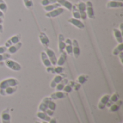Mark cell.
Returning <instances> with one entry per match:
<instances>
[{"label": "cell", "mask_w": 123, "mask_h": 123, "mask_svg": "<svg viewBox=\"0 0 123 123\" xmlns=\"http://www.w3.org/2000/svg\"><path fill=\"white\" fill-rule=\"evenodd\" d=\"M19 84V81L14 78H8L0 82V91H2L8 87L18 86Z\"/></svg>", "instance_id": "1"}, {"label": "cell", "mask_w": 123, "mask_h": 123, "mask_svg": "<svg viewBox=\"0 0 123 123\" xmlns=\"http://www.w3.org/2000/svg\"><path fill=\"white\" fill-rule=\"evenodd\" d=\"M4 64L6 65V66L7 68H9V69L14 71H19L21 70L22 67L21 65L19 63H18L17 62L10 60V59H7L4 61Z\"/></svg>", "instance_id": "2"}, {"label": "cell", "mask_w": 123, "mask_h": 123, "mask_svg": "<svg viewBox=\"0 0 123 123\" xmlns=\"http://www.w3.org/2000/svg\"><path fill=\"white\" fill-rule=\"evenodd\" d=\"M79 13H80V16H81V19H86L87 18V15H86V3L84 1H79V3L76 4Z\"/></svg>", "instance_id": "3"}, {"label": "cell", "mask_w": 123, "mask_h": 123, "mask_svg": "<svg viewBox=\"0 0 123 123\" xmlns=\"http://www.w3.org/2000/svg\"><path fill=\"white\" fill-rule=\"evenodd\" d=\"M86 12L87 17H89V19H94L95 18L93 4L91 1H88L86 2Z\"/></svg>", "instance_id": "4"}, {"label": "cell", "mask_w": 123, "mask_h": 123, "mask_svg": "<svg viewBox=\"0 0 123 123\" xmlns=\"http://www.w3.org/2000/svg\"><path fill=\"white\" fill-rule=\"evenodd\" d=\"M20 40H21V35L20 34H16V35L12 36L9 40H7L5 42L4 46H6V48H9V47L20 42Z\"/></svg>", "instance_id": "5"}, {"label": "cell", "mask_w": 123, "mask_h": 123, "mask_svg": "<svg viewBox=\"0 0 123 123\" xmlns=\"http://www.w3.org/2000/svg\"><path fill=\"white\" fill-rule=\"evenodd\" d=\"M45 52L46 55H48V58L50 59L52 66L56 65V63H57V59L58 58H56V55H55L54 51L52 49L49 48L48 47H46V48H45Z\"/></svg>", "instance_id": "6"}, {"label": "cell", "mask_w": 123, "mask_h": 123, "mask_svg": "<svg viewBox=\"0 0 123 123\" xmlns=\"http://www.w3.org/2000/svg\"><path fill=\"white\" fill-rule=\"evenodd\" d=\"M64 12V9L62 7H59L57 9H55L50 12H48L45 14V17H48V18H54V17H57L59 15L62 14Z\"/></svg>", "instance_id": "7"}, {"label": "cell", "mask_w": 123, "mask_h": 123, "mask_svg": "<svg viewBox=\"0 0 123 123\" xmlns=\"http://www.w3.org/2000/svg\"><path fill=\"white\" fill-rule=\"evenodd\" d=\"M66 74H60L56 75L53 78V79L52 80V81L50 82V88H52V89L55 88V86H57V84H59L64 78H66Z\"/></svg>", "instance_id": "8"}, {"label": "cell", "mask_w": 123, "mask_h": 123, "mask_svg": "<svg viewBox=\"0 0 123 123\" xmlns=\"http://www.w3.org/2000/svg\"><path fill=\"white\" fill-rule=\"evenodd\" d=\"M72 53L75 58H78L80 55V48L78 40L74 39L72 40Z\"/></svg>", "instance_id": "9"}, {"label": "cell", "mask_w": 123, "mask_h": 123, "mask_svg": "<svg viewBox=\"0 0 123 123\" xmlns=\"http://www.w3.org/2000/svg\"><path fill=\"white\" fill-rule=\"evenodd\" d=\"M51 100L50 97H45L43 101L40 102L39 107H38V112H45L48 109V102Z\"/></svg>", "instance_id": "10"}, {"label": "cell", "mask_w": 123, "mask_h": 123, "mask_svg": "<svg viewBox=\"0 0 123 123\" xmlns=\"http://www.w3.org/2000/svg\"><path fill=\"white\" fill-rule=\"evenodd\" d=\"M68 22H69L70 24H71L72 25H74V27H77L78 29H80V30H82V29H84L85 27L84 24L80 19H75L74 17H71V18L68 19Z\"/></svg>", "instance_id": "11"}, {"label": "cell", "mask_w": 123, "mask_h": 123, "mask_svg": "<svg viewBox=\"0 0 123 123\" xmlns=\"http://www.w3.org/2000/svg\"><path fill=\"white\" fill-rule=\"evenodd\" d=\"M39 39H40V43L45 47H48L49 45V43H50V40L49 38L48 37L47 35L43 32H40V34H39Z\"/></svg>", "instance_id": "12"}, {"label": "cell", "mask_w": 123, "mask_h": 123, "mask_svg": "<svg viewBox=\"0 0 123 123\" xmlns=\"http://www.w3.org/2000/svg\"><path fill=\"white\" fill-rule=\"evenodd\" d=\"M17 90V86H10L8 87L2 91H0V95L1 96H9V95H12L14 93L16 92V91Z\"/></svg>", "instance_id": "13"}, {"label": "cell", "mask_w": 123, "mask_h": 123, "mask_svg": "<svg viewBox=\"0 0 123 123\" xmlns=\"http://www.w3.org/2000/svg\"><path fill=\"white\" fill-rule=\"evenodd\" d=\"M1 123H11V122H10L11 117H10L9 109H6L1 112Z\"/></svg>", "instance_id": "14"}, {"label": "cell", "mask_w": 123, "mask_h": 123, "mask_svg": "<svg viewBox=\"0 0 123 123\" xmlns=\"http://www.w3.org/2000/svg\"><path fill=\"white\" fill-rule=\"evenodd\" d=\"M110 94H105L101 98V99L98 104V108L99 110H104L106 107V105L110 99Z\"/></svg>", "instance_id": "15"}, {"label": "cell", "mask_w": 123, "mask_h": 123, "mask_svg": "<svg viewBox=\"0 0 123 123\" xmlns=\"http://www.w3.org/2000/svg\"><path fill=\"white\" fill-rule=\"evenodd\" d=\"M66 43H65V37L63 35L59 34L58 35V52L60 53H63L65 50Z\"/></svg>", "instance_id": "16"}, {"label": "cell", "mask_w": 123, "mask_h": 123, "mask_svg": "<svg viewBox=\"0 0 123 123\" xmlns=\"http://www.w3.org/2000/svg\"><path fill=\"white\" fill-rule=\"evenodd\" d=\"M67 97V94L65 92H62L61 91H56L55 92L51 94L50 95V98L52 100H58V99H64Z\"/></svg>", "instance_id": "17"}, {"label": "cell", "mask_w": 123, "mask_h": 123, "mask_svg": "<svg viewBox=\"0 0 123 123\" xmlns=\"http://www.w3.org/2000/svg\"><path fill=\"white\" fill-rule=\"evenodd\" d=\"M22 45V43L21 42H19L17 44H14V45H13L7 48V51L6 52L8 53L11 54V55L12 54H14V53H16L21 48Z\"/></svg>", "instance_id": "18"}, {"label": "cell", "mask_w": 123, "mask_h": 123, "mask_svg": "<svg viewBox=\"0 0 123 123\" xmlns=\"http://www.w3.org/2000/svg\"><path fill=\"white\" fill-rule=\"evenodd\" d=\"M107 7L108 9L122 8L123 7V1H109L107 4Z\"/></svg>", "instance_id": "19"}, {"label": "cell", "mask_w": 123, "mask_h": 123, "mask_svg": "<svg viewBox=\"0 0 123 123\" xmlns=\"http://www.w3.org/2000/svg\"><path fill=\"white\" fill-rule=\"evenodd\" d=\"M40 57H41V61L43 63V65L48 68V67H50V66H52V64H51V62L50 61V59L48 58V55H46L45 52V51H43L40 53Z\"/></svg>", "instance_id": "20"}, {"label": "cell", "mask_w": 123, "mask_h": 123, "mask_svg": "<svg viewBox=\"0 0 123 123\" xmlns=\"http://www.w3.org/2000/svg\"><path fill=\"white\" fill-rule=\"evenodd\" d=\"M113 34H114V36H115L116 40L117 41V43H123V32L118 28H114L113 29Z\"/></svg>", "instance_id": "21"}, {"label": "cell", "mask_w": 123, "mask_h": 123, "mask_svg": "<svg viewBox=\"0 0 123 123\" xmlns=\"http://www.w3.org/2000/svg\"><path fill=\"white\" fill-rule=\"evenodd\" d=\"M66 43V47H65V52L68 55H72V40L69 38H67L65 40Z\"/></svg>", "instance_id": "22"}, {"label": "cell", "mask_w": 123, "mask_h": 123, "mask_svg": "<svg viewBox=\"0 0 123 123\" xmlns=\"http://www.w3.org/2000/svg\"><path fill=\"white\" fill-rule=\"evenodd\" d=\"M120 99V95L117 94V93H115L114 94H112V96H110V99L106 105L107 107H110L111 105H112L114 103L117 102L118 100Z\"/></svg>", "instance_id": "23"}, {"label": "cell", "mask_w": 123, "mask_h": 123, "mask_svg": "<svg viewBox=\"0 0 123 123\" xmlns=\"http://www.w3.org/2000/svg\"><path fill=\"white\" fill-rule=\"evenodd\" d=\"M57 2L58 4H60L61 6L65 7L67 10L68 11H71L72 9V3L71 1H69L68 0H57Z\"/></svg>", "instance_id": "24"}, {"label": "cell", "mask_w": 123, "mask_h": 123, "mask_svg": "<svg viewBox=\"0 0 123 123\" xmlns=\"http://www.w3.org/2000/svg\"><path fill=\"white\" fill-rule=\"evenodd\" d=\"M122 104H123V101L119 99L117 102L114 103L112 105H111V106L109 107V111H110V112H117V111L120 110V108Z\"/></svg>", "instance_id": "25"}, {"label": "cell", "mask_w": 123, "mask_h": 123, "mask_svg": "<svg viewBox=\"0 0 123 123\" xmlns=\"http://www.w3.org/2000/svg\"><path fill=\"white\" fill-rule=\"evenodd\" d=\"M66 57H67V53L65 52V50L61 53L60 55V57L58 59H57V63L56 65L58 66H63L65 63H66Z\"/></svg>", "instance_id": "26"}, {"label": "cell", "mask_w": 123, "mask_h": 123, "mask_svg": "<svg viewBox=\"0 0 123 123\" xmlns=\"http://www.w3.org/2000/svg\"><path fill=\"white\" fill-rule=\"evenodd\" d=\"M74 84L75 82L74 81H68V83L66 84V85L64 86L63 91L65 92V93H71L72 91H73V87L74 86Z\"/></svg>", "instance_id": "27"}, {"label": "cell", "mask_w": 123, "mask_h": 123, "mask_svg": "<svg viewBox=\"0 0 123 123\" xmlns=\"http://www.w3.org/2000/svg\"><path fill=\"white\" fill-rule=\"evenodd\" d=\"M59 7H61V6L60 5V4H58V2L56 3H54V4H49V5H47V6H45L43 8H44V10L47 12H50L55 9H57V8H59Z\"/></svg>", "instance_id": "28"}, {"label": "cell", "mask_w": 123, "mask_h": 123, "mask_svg": "<svg viewBox=\"0 0 123 123\" xmlns=\"http://www.w3.org/2000/svg\"><path fill=\"white\" fill-rule=\"evenodd\" d=\"M37 117L40 118V120L43 121H46V122H49L51 119V117L48 116L45 112H38L37 113Z\"/></svg>", "instance_id": "29"}, {"label": "cell", "mask_w": 123, "mask_h": 123, "mask_svg": "<svg viewBox=\"0 0 123 123\" xmlns=\"http://www.w3.org/2000/svg\"><path fill=\"white\" fill-rule=\"evenodd\" d=\"M71 12H72V15H73V17L75 18V19H81V16H80V13H79V11L76 6V4H73L72 6V9H71Z\"/></svg>", "instance_id": "30"}, {"label": "cell", "mask_w": 123, "mask_h": 123, "mask_svg": "<svg viewBox=\"0 0 123 123\" xmlns=\"http://www.w3.org/2000/svg\"><path fill=\"white\" fill-rule=\"evenodd\" d=\"M68 80L67 79L64 78V79H63L59 84H58L57 86H55L56 91H60V92H61V91H63L64 86L66 85V84L68 83Z\"/></svg>", "instance_id": "31"}, {"label": "cell", "mask_w": 123, "mask_h": 123, "mask_svg": "<svg viewBox=\"0 0 123 123\" xmlns=\"http://www.w3.org/2000/svg\"><path fill=\"white\" fill-rule=\"evenodd\" d=\"M88 79H89V76L85 75V74H81L77 78L76 82L80 84H84L88 81Z\"/></svg>", "instance_id": "32"}, {"label": "cell", "mask_w": 123, "mask_h": 123, "mask_svg": "<svg viewBox=\"0 0 123 123\" xmlns=\"http://www.w3.org/2000/svg\"><path fill=\"white\" fill-rule=\"evenodd\" d=\"M121 52H123V43H119V45L113 50L112 54L114 55H118Z\"/></svg>", "instance_id": "33"}, {"label": "cell", "mask_w": 123, "mask_h": 123, "mask_svg": "<svg viewBox=\"0 0 123 123\" xmlns=\"http://www.w3.org/2000/svg\"><path fill=\"white\" fill-rule=\"evenodd\" d=\"M11 57V54L8 53H4L0 54V65H3V62L5 61L7 59H9Z\"/></svg>", "instance_id": "34"}, {"label": "cell", "mask_w": 123, "mask_h": 123, "mask_svg": "<svg viewBox=\"0 0 123 123\" xmlns=\"http://www.w3.org/2000/svg\"><path fill=\"white\" fill-rule=\"evenodd\" d=\"M23 3L25 6L28 9H31L34 6L32 0H23Z\"/></svg>", "instance_id": "35"}, {"label": "cell", "mask_w": 123, "mask_h": 123, "mask_svg": "<svg viewBox=\"0 0 123 123\" xmlns=\"http://www.w3.org/2000/svg\"><path fill=\"white\" fill-rule=\"evenodd\" d=\"M63 70H64V68H63V66H58L53 67V74H62Z\"/></svg>", "instance_id": "36"}, {"label": "cell", "mask_w": 123, "mask_h": 123, "mask_svg": "<svg viewBox=\"0 0 123 123\" xmlns=\"http://www.w3.org/2000/svg\"><path fill=\"white\" fill-rule=\"evenodd\" d=\"M7 9H8V6L5 3V1L4 0H0V10L3 12L4 13H6L7 11Z\"/></svg>", "instance_id": "37"}, {"label": "cell", "mask_w": 123, "mask_h": 123, "mask_svg": "<svg viewBox=\"0 0 123 123\" xmlns=\"http://www.w3.org/2000/svg\"><path fill=\"white\" fill-rule=\"evenodd\" d=\"M57 0H41L40 1V4L43 6L51 4H54L56 3Z\"/></svg>", "instance_id": "38"}, {"label": "cell", "mask_w": 123, "mask_h": 123, "mask_svg": "<svg viewBox=\"0 0 123 123\" xmlns=\"http://www.w3.org/2000/svg\"><path fill=\"white\" fill-rule=\"evenodd\" d=\"M48 109L53 111H55V110L56 109V104L52 99L50 100V102H48Z\"/></svg>", "instance_id": "39"}, {"label": "cell", "mask_w": 123, "mask_h": 123, "mask_svg": "<svg viewBox=\"0 0 123 123\" xmlns=\"http://www.w3.org/2000/svg\"><path fill=\"white\" fill-rule=\"evenodd\" d=\"M81 84H79V83H77V82H75L74 86V87H73V90H74V91H78V90L81 88Z\"/></svg>", "instance_id": "40"}, {"label": "cell", "mask_w": 123, "mask_h": 123, "mask_svg": "<svg viewBox=\"0 0 123 123\" xmlns=\"http://www.w3.org/2000/svg\"><path fill=\"white\" fill-rule=\"evenodd\" d=\"M45 112L48 116H50V117H53V116L54 115V111L50 110H49V109H48Z\"/></svg>", "instance_id": "41"}, {"label": "cell", "mask_w": 123, "mask_h": 123, "mask_svg": "<svg viewBox=\"0 0 123 123\" xmlns=\"http://www.w3.org/2000/svg\"><path fill=\"white\" fill-rule=\"evenodd\" d=\"M7 51V48L6 46H0V54L6 53Z\"/></svg>", "instance_id": "42"}, {"label": "cell", "mask_w": 123, "mask_h": 123, "mask_svg": "<svg viewBox=\"0 0 123 123\" xmlns=\"http://www.w3.org/2000/svg\"><path fill=\"white\" fill-rule=\"evenodd\" d=\"M117 56H119L120 57V61H121V63L123 64V52H121Z\"/></svg>", "instance_id": "43"}, {"label": "cell", "mask_w": 123, "mask_h": 123, "mask_svg": "<svg viewBox=\"0 0 123 123\" xmlns=\"http://www.w3.org/2000/svg\"><path fill=\"white\" fill-rule=\"evenodd\" d=\"M48 123H57V122H56V119H55V118H51L50 120L48 122Z\"/></svg>", "instance_id": "44"}, {"label": "cell", "mask_w": 123, "mask_h": 123, "mask_svg": "<svg viewBox=\"0 0 123 123\" xmlns=\"http://www.w3.org/2000/svg\"><path fill=\"white\" fill-rule=\"evenodd\" d=\"M0 18H1V19L4 18V13L3 12H1V10H0Z\"/></svg>", "instance_id": "45"}, {"label": "cell", "mask_w": 123, "mask_h": 123, "mask_svg": "<svg viewBox=\"0 0 123 123\" xmlns=\"http://www.w3.org/2000/svg\"><path fill=\"white\" fill-rule=\"evenodd\" d=\"M3 30H4L3 25H2L1 23H0V33H2V32H3Z\"/></svg>", "instance_id": "46"}, {"label": "cell", "mask_w": 123, "mask_h": 123, "mask_svg": "<svg viewBox=\"0 0 123 123\" xmlns=\"http://www.w3.org/2000/svg\"><path fill=\"white\" fill-rule=\"evenodd\" d=\"M3 22H4V20H3V19H1V18H0V23H3Z\"/></svg>", "instance_id": "47"}, {"label": "cell", "mask_w": 123, "mask_h": 123, "mask_svg": "<svg viewBox=\"0 0 123 123\" xmlns=\"http://www.w3.org/2000/svg\"><path fill=\"white\" fill-rule=\"evenodd\" d=\"M110 1H123V0H110Z\"/></svg>", "instance_id": "48"}, {"label": "cell", "mask_w": 123, "mask_h": 123, "mask_svg": "<svg viewBox=\"0 0 123 123\" xmlns=\"http://www.w3.org/2000/svg\"><path fill=\"white\" fill-rule=\"evenodd\" d=\"M48 123V122H46V121H43V123Z\"/></svg>", "instance_id": "49"}, {"label": "cell", "mask_w": 123, "mask_h": 123, "mask_svg": "<svg viewBox=\"0 0 123 123\" xmlns=\"http://www.w3.org/2000/svg\"><path fill=\"white\" fill-rule=\"evenodd\" d=\"M35 123H40V122H38V121H35Z\"/></svg>", "instance_id": "50"}]
</instances>
